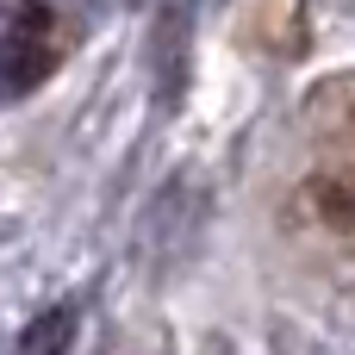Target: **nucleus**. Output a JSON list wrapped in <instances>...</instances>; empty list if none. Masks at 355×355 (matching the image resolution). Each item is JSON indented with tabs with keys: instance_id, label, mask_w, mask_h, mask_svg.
I'll list each match as a JSON object with an SVG mask.
<instances>
[{
	"instance_id": "f257e3e1",
	"label": "nucleus",
	"mask_w": 355,
	"mask_h": 355,
	"mask_svg": "<svg viewBox=\"0 0 355 355\" xmlns=\"http://www.w3.org/2000/svg\"><path fill=\"white\" fill-rule=\"evenodd\" d=\"M306 200L318 206V225L355 237V181L349 175H318V181H306Z\"/></svg>"
}]
</instances>
